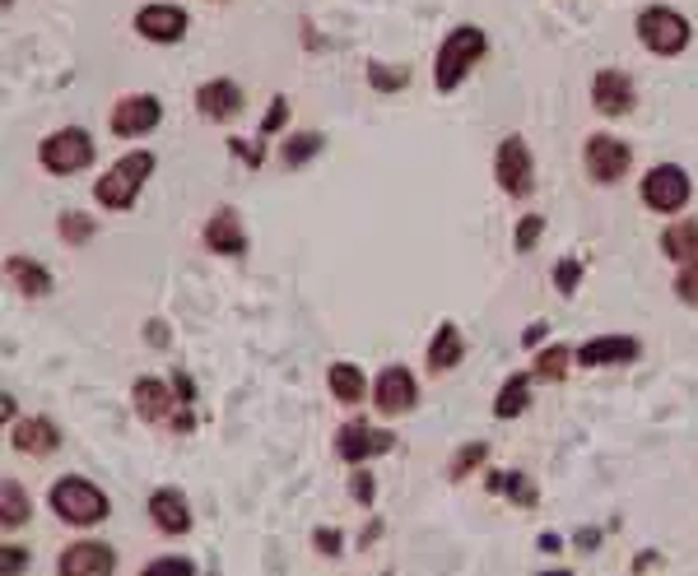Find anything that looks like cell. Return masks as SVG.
I'll use <instances>...</instances> for the list:
<instances>
[{
	"label": "cell",
	"mask_w": 698,
	"mask_h": 576,
	"mask_svg": "<svg viewBox=\"0 0 698 576\" xmlns=\"http://www.w3.org/2000/svg\"><path fill=\"white\" fill-rule=\"evenodd\" d=\"M485 456H489V442H470V446H462V451L452 456V465H447V479H466Z\"/></svg>",
	"instance_id": "f546056e"
},
{
	"label": "cell",
	"mask_w": 698,
	"mask_h": 576,
	"mask_svg": "<svg viewBox=\"0 0 698 576\" xmlns=\"http://www.w3.org/2000/svg\"><path fill=\"white\" fill-rule=\"evenodd\" d=\"M113 130L117 136H144V130H154L163 121V103L154 98V93H131V98H121L113 107Z\"/></svg>",
	"instance_id": "8fae6325"
},
{
	"label": "cell",
	"mask_w": 698,
	"mask_h": 576,
	"mask_svg": "<svg viewBox=\"0 0 698 576\" xmlns=\"http://www.w3.org/2000/svg\"><path fill=\"white\" fill-rule=\"evenodd\" d=\"M150 177H154V154H150V149H136V154L117 158L98 177L94 196H98V204H107V210H131L136 196H140V186L150 181Z\"/></svg>",
	"instance_id": "7a4b0ae2"
},
{
	"label": "cell",
	"mask_w": 698,
	"mask_h": 576,
	"mask_svg": "<svg viewBox=\"0 0 698 576\" xmlns=\"http://www.w3.org/2000/svg\"><path fill=\"white\" fill-rule=\"evenodd\" d=\"M396 446V437L392 433H382V427H373V423H345L340 433H336V451H340V460H349V465H363L369 456H382V451H392Z\"/></svg>",
	"instance_id": "30bf717a"
},
{
	"label": "cell",
	"mask_w": 698,
	"mask_h": 576,
	"mask_svg": "<svg viewBox=\"0 0 698 576\" xmlns=\"http://www.w3.org/2000/svg\"><path fill=\"white\" fill-rule=\"evenodd\" d=\"M349 489H354V502H359V507H373V474H363V470H359Z\"/></svg>",
	"instance_id": "f35d334b"
},
{
	"label": "cell",
	"mask_w": 698,
	"mask_h": 576,
	"mask_svg": "<svg viewBox=\"0 0 698 576\" xmlns=\"http://www.w3.org/2000/svg\"><path fill=\"white\" fill-rule=\"evenodd\" d=\"M540 576H573V572H540Z\"/></svg>",
	"instance_id": "7dc6e473"
},
{
	"label": "cell",
	"mask_w": 698,
	"mask_h": 576,
	"mask_svg": "<svg viewBox=\"0 0 698 576\" xmlns=\"http://www.w3.org/2000/svg\"><path fill=\"white\" fill-rule=\"evenodd\" d=\"M51 512H57L66 526H98L107 516V493L89 479H61L51 489Z\"/></svg>",
	"instance_id": "3957f363"
},
{
	"label": "cell",
	"mask_w": 698,
	"mask_h": 576,
	"mask_svg": "<svg viewBox=\"0 0 698 576\" xmlns=\"http://www.w3.org/2000/svg\"><path fill=\"white\" fill-rule=\"evenodd\" d=\"M5 274L14 279V289H20L24 297H43L51 289V274L38 266V260H28V256H10L5 260Z\"/></svg>",
	"instance_id": "603a6c76"
},
{
	"label": "cell",
	"mask_w": 698,
	"mask_h": 576,
	"mask_svg": "<svg viewBox=\"0 0 698 576\" xmlns=\"http://www.w3.org/2000/svg\"><path fill=\"white\" fill-rule=\"evenodd\" d=\"M196 107H200V117H210V121H229L233 111H243V89L233 80H210L196 89Z\"/></svg>",
	"instance_id": "e0dca14e"
},
{
	"label": "cell",
	"mask_w": 698,
	"mask_h": 576,
	"mask_svg": "<svg viewBox=\"0 0 698 576\" xmlns=\"http://www.w3.org/2000/svg\"><path fill=\"white\" fill-rule=\"evenodd\" d=\"M57 572L61 576H113L117 572V553L107 544H94V539H89V544H70L61 553Z\"/></svg>",
	"instance_id": "7c38bea8"
},
{
	"label": "cell",
	"mask_w": 698,
	"mask_h": 576,
	"mask_svg": "<svg viewBox=\"0 0 698 576\" xmlns=\"http://www.w3.org/2000/svg\"><path fill=\"white\" fill-rule=\"evenodd\" d=\"M545 330H549L545 321H536V326H526V334H522V344H540V340H545Z\"/></svg>",
	"instance_id": "7bdbcfd3"
},
{
	"label": "cell",
	"mask_w": 698,
	"mask_h": 576,
	"mask_svg": "<svg viewBox=\"0 0 698 576\" xmlns=\"http://www.w3.org/2000/svg\"><path fill=\"white\" fill-rule=\"evenodd\" d=\"M43 167L47 173H57V177H70V173H80V167L94 163V140H89V130L80 126H66L57 130L51 140H43Z\"/></svg>",
	"instance_id": "277c9868"
},
{
	"label": "cell",
	"mask_w": 698,
	"mask_h": 576,
	"mask_svg": "<svg viewBox=\"0 0 698 576\" xmlns=\"http://www.w3.org/2000/svg\"><path fill=\"white\" fill-rule=\"evenodd\" d=\"M592 103L605 117H624L633 107V80L624 70H601L592 80Z\"/></svg>",
	"instance_id": "9a60e30c"
},
{
	"label": "cell",
	"mask_w": 698,
	"mask_h": 576,
	"mask_svg": "<svg viewBox=\"0 0 698 576\" xmlns=\"http://www.w3.org/2000/svg\"><path fill=\"white\" fill-rule=\"evenodd\" d=\"M140 576H196V567H191V557H154Z\"/></svg>",
	"instance_id": "1f68e13d"
},
{
	"label": "cell",
	"mask_w": 698,
	"mask_h": 576,
	"mask_svg": "<svg viewBox=\"0 0 698 576\" xmlns=\"http://www.w3.org/2000/svg\"><path fill=\"white\" fill-rule=\"evenodd\" d=\"M312 544H317V553L336 557V553H340V534H336V530H317V534H312Z\"/></svg>",
	"instance_id": "60d3db41"
},
{
	"label": "cell",
	"mask_w": 698,
	"mask_h": 576,
	"mask_svg": "<svg viewBox=\"0 0 698 576\" xmlns=\"http://www.w3.org/2000/svg\"><path fill=\"white\" fill-rule=\"evenodd\" d=\"M131 400H136V414L144 423H168V427H173V419L182 414V409H191V404H182L177 390L168 381H159V377H140L131 386Z\"/></svg>",
	"instance_id": "ba28073f"
},
{
	"label": "cell",
	"mask_w": 698,
	"mask_h": 576,
	"mask_svg": "<svg viewBox=\"0 0 698 576\" xmlns=\"http://www.w3.org/2000/svg\"><path fill=\"white\" fill-rule=\"evenodd\" d=\"M0 520H5L10 530H20L24 520H28V493L14 479L5 483V493H0Z\"/></svg>",
	"instance_id": "4316f807"
},
{
	"label": "cell",
	"mask_w": 698,
	"mask_h": 576,
	"mask_svg": "<svg viewBox=\"0 0 698 576\" xmlns=\"http://www.w3.org/2000/svg\"><path fill=\"white\" fill-rule=\"evenodd\" d=\"M462 353H466L462 330H456L452 321H443V326H438V334H433V344H429V367L433 372H447V367L462 363Z\"/></svg>",
	"instance_id": "cb8c5ba5"
},
{
	"label": "cell",
	"mask_w": 698,
	"mask_h": 576,
	"mask_svg": "<svg viewBox=\"0 0 698 576\" xmlns=\"http://www.w3.org/2000/svg\"><path fill=\"white\" fill-rule=\"evenodd\" d=\"M322 149V136L317 130H307V136H293V140H284V149H280V163L284 167H303L312 154Z\"/></svg>",
	"instance_id": "83f0119b"
},
{
	"label": "cell",
	"mask_w": 698,
	"mask_h": 576,
	"mask_svg": "<svg viewBox=\"0 0 698 576\" xmlns=\"http://www.w3.org/2000/svg\"><path fill=\"white\" fill-rule=\"evenodd\" d=\"M173 390H177V400H182V404H191V400H196V381H191V372H182V367H177V372H173Z\"/></svg>",
	"instance_id": "ab89813d"
},
{
	"label": "cell",
	"mask_w": 698,
	"mask_h": 576,
	"mask_svg": "<svg viewBox=\"0 0 698 576\" xmlns=\"http://www.w3.org/2000/svg\"><path fill=\"white\" fill-rule=\"evenodd\" d=\"M582 158H586V173L610 186V181H619L624 173H629L633 149L624 144L619 136H592V140H586V154Z\"/></svg>",
	"instance_id": "9c48e42d"
},
{
	"label": "cell",
	"mask_w": 698,
	"mask_h": 576,
	"mask_svg": "<svg viewBox=\"0 0 698 576\" xmlns=\"http://www.w3.org/2000/svg\"><path fill=\"white\" fill-rule=\"evenodd\" d=\"M638 37H642V43H648L656 56H675V51L689 47V19L675 14V10H666V5H652V10L638 14Z\"/></svg>",
	"instance_id": "5b68a950"
},
{
	"label": "cell",
	"mask_w": 698,
	"mask_h": 576,
	"mask_svg": "<svg viewBox=\"0 0 698 576\" xmlns=\"http://www.w3.org/2000/svg\"><path fill=\"white\" fill-rule=\"evenodd\" d=\"M596 539H601L596 530H582V534H578V549H592V544H596Z\"/></svg>",
	"instance_id": "bcb514c9"
},
{
	"label": "cell",
	"mask_w": 698,
	"mask_h": 576,
	"mask_svg": "<svg viewBox=\"0 0 698 576\" xmlns=\"http://www.w3.org/2000/svg\"><path fill=\"white\" fill-rule=\"evenodd\" d=\"M578 353L573 349H563V344H555V349H545L540 358H536V377H545V381H559V377H568V363H573Z\"/></svg>",
	"instance_id": "f1b7e54d"
},
{
	"label": "cell",
	"mask_w": 698,
	"mask_h": 576,
	"mask_svg": "<svg viewBox=\"0 0 698 576\" xmlns=\"http://www.w3.org/2000/svg\"><path fill=\"white\" fill-rule=\"evenodd\" d=\"M150 516H154V526L163 534H187L191 530V507H187V497H182L177 489H159L150 497Z\"/></svg>",
	"instance_id": "ffe728a7"
},
{
	"label": "cell",
	"mask_w": 698,
	"mask_h": 576,
	"mask_svg": "<svg viewBox=\"0 0 698 576\" xmlns=\"http://www.w3.org/2000/svg\"><path fill=\"white\" fill-rule=\"evenodd\" d=\"M485 51H489L485 28H475V24L452 28V33H447V43L438 47V66H433V84H438V93H452L456 84L466 80V70H470L475 61H480Z\"/></svg>",
	"instance_id": "6da1fadb"
},
{
	"label": "cell",
	"mask_w": 698,
	"mask_h": 576,
	"mask_svg": "<svg viewBox=\"0 0 698 576\" xmlns=\"http://www.w3.org/2000/svg\"><path fill=\"white\" fill-rule=\"evenodd\" d=\"M61 237H66V242H89V237H94V219L61 214Z\"/></svg>",
	"instance_id": "836d02e7"
},
{
	"label": "cell",
	"mask_w": 698,
	"mask_h": 576,
	"mask_svg": "<svg viewBox=\"0 0 698 576\" xmlns=\"http://www.w3.org/2000/svg\"><path fill=\"white\" fill-rule=\"evenodd\" d=\"M136 33L150 37V43H182V33H187V10L182 5H144L136 14Z\"/></svg>",
	"instance_id": "5bb4252c"
},
{
	"label": "cell",
	"mask_w": 698,
	"mask_h": 576,
	"mask_svg": "<svg viewBox=\"0 0 698 576\" xmlns=\"http://www.w3.org/2000/svg\"><path fill=\"white\" fill-rule=\"evenodd\" d=\"M144 340H150V344H168V330H163V321H150V330H144Z\"/></svg>",
	"instance_id": "b9f144b4"
},
{
	"label": "cell",
	"mask_w": 698,
	"mask_h": 576,
	"mask_svg": "<svg viewBox=\"0 0 698 576\" xmlns=\"http://www.w3.org/2000/svg\"><path fill=\"white\" fill-rule=\"evenodd\" d=\"M563 544H559V534H540V553H559Z\"/></svg>",
	"instance_id": "ee69618b"
},
{
	"label": "cell",
	"mask_w": 698,
	"mask_h": 576,
	"mask_svg": "<svg viewBox=\"0 0 698 576\" xmlns=\"http://www.w3.org/2000/svg\"><path fill=\"white\" fill-rule=\"evenodd\" d=\"M369 84L382 89V93H396V89L410 84V70H406V66H373V70H369Z\"/></svg>",
	"instance_id": "4dcf8cb0"
},
{
	"label": "cell",
	"mask_w": 698,
	"mask_h": 576,
	"mask_svg": "<svg viewBox=\"0 0 698 576\" xmlns=\"http://www.w3.org/2000/svg\"><path fill=\"white\" fill-rule=\"evenodd\" d=\"M206 247L219 256H243L247 251V233H243V219L233 210H214L206 223Z\"/></svg>",
	"instance_id": "ac0fdd59"
},
{
	"label": "cell",
	"mask_w": 698,
	"mask_h": 576,
	"mask_svg": "<svg viewBox=\"0 0 698 576\" xmlns=\"http://www.w3.org/2000/svg\"><path fill=\"white\" fill-rule=\"evenodd\" d=\"M419 400V386H415V372L392 363L387 372L377 377V409L382 414H406V409H415Z\"/></svg>",
	"instance_id": "4fadbf2b"
},
{
	"label": "cell",
	"mask_w": 698,
	"mask_h": 576,
	"mask_svg": "<svg viewBox=\"0 0 698 576\" xmlns=\"http://www.w3.org/2000/svg\"><path fill=\"white\" fill-rule=\"evenodd\" d=\"M578 279H582V266H578V260H559V266H555V284H559L563 293H573Z\"/></svg>",
	"instance_id": "e575fe53"
},
{
	"label": "cell",
	"mask_w": 698,
	"mask_h": 576,
	"mask_svg": "<svg viewBox=\"0 0 698 576\" xmlns=\"http://www.w3.org/2000/svg\"><path fill=\"white\" fill-rule=\"evenodd\" d=\"M536 163H531V149H526V140L522 136H508L503 144H499V154H493V177H499V186L508 196H531V186H536Z\"/></svg>",
	"instance_id": "52a82bcc"
},
{
	"label": "cell",
	"mask_w": 698,
	"mask_h": 576,
	"mask_svg": "<svg viewBox=\"0 0 698 576\" xmlns=\"http://www.w3.org/2000/svg\"><path fill=\"white\" fill-rule=\"evenodd\" d=\"M485 489L489 493H508L517 507H536L540 502V493H536V483H531L526 474H517V470H489L485 474Z\"/></svg>",
	"instance_id": "7402d4cb"
},
{
	"label": "cell",
	"mask_w": 698,
	"mask_h": 576,
	"mask_svg": "<svg viewBox=\"0 0 698 576\" xmlns=\"http://www.w3.org/2000/svg\"><path fill=\"white\" fill-rule=\"evenodd\" d=\"M326 386H330V396H336L340 404H359L363 390H369V381H363V372L354 363H330Z\"/></svg>",
	"instance_id": "d4e9b609"
},
{
	"label": "cell",
	"mask_w": 698,
	"mask_h": 576,
	"mask_svg": "<svg viewBox=\"0 0 698 576\" xmlns=\"http://www.w3.org/2000/svg\"><path fill=\"white\" fill-rule=\"evenodd\" d=\"M661 251L671 260H685V266H698V219H675L661 233Z\"/></svg>",
	"instance_id": "44dd1931"
},
{
	"label": "cell",
	"mask_w": 698,
	"mask_h": 576,
	"mask_svg": "<svg viewBox=\"0 0 698 576\" xmlns=\"http://www.w3.org/2000/svg\"><path fill=\"white\" fill-rule=\"evenodd\" d=\"M642 200H648V210L656 214H675L689 204V173L675 163H656L648 177H642Z\"/></svg>",
	"instance_id": "8992f818"
},
{
	"label": "cell",
	"mask_w": 698,
	"mask_h": 576,
	"mask_svg": "<svg viewBox=\"0 0 698 576\" xmlns=\"http://www.w3.org/2000/svg\"><path fill=\"white\" fill-rule=\"evenodd\" d=\"M638 358V340L629 334H601V340H586L578 349L582 367H615V363H633Z\"/></svg>",
	"instance_id": "2e32d148"
},
{
	"label": "cell",
	"mask_w": 698,
	"mask_h": 576,
	"mask_svg": "<svg viewBox=\"0 0 698 576\" xmlns=\"http://www.w3.org/2000/svg\"><path fill=\"white\" fill-rule=\"evenodd\" d=\"M377 534H382V520H369V530H363V544H373Z\"/></svg>",
	"instance_id": "f6af8a7d"
},
{
	"label": "cell",
	"mask_w": 698,
	"mask_h": 576,
	"mask_svg": "<svg viewBox=\"0 0 698 576\" xmlns=\"http://www.w3.org/2000/svg\"><path fill=\"white\" fill-rule=\"evenodd\" d=\"M675 293L685 297V303H694V307H698V266H689L685 274L675 279Z\"/></svg>",
	"instance_id": "74e56055"
},
{
	"label": "cell",
	"mask_w": 698,
	"mask_h": 576,
	"mask_svg": "<svg viewBox=\"0 0 698 576\" xmlns=\"http://www.w3.org/2000/svg\"><path fill=\"white\" fill-rule=\"evenodd\" d=\"M284 117H289V103H284V98H275V103H270V111H266V121H261V140H266V136H275V130L284 126Z\"/></svg>",
	"instance_id": "8d00e7d4"
},
{
	"label": "cell",
	"mask_w": 698,
	"mask_h": 576,
	"mask_svg": "<svg viewBox=\"0 0 698 576\" xmlns=\"http://www.w3.org/2000/svg\"><path fill=\"white\" fill-rule=\"evenodd\" d=\"M526 404H531V377H526V372H512V377L503 381V390H499V400H493V414L517 419Z\"/></svg>",
	"instance_id": "484cf974"
},
{
	"label": "cell",
	"mask_w": 698,
	"mask_h": 576,
	"mask_svg": "<svg viewBox=\"0 0 698 576\" xmlns=\"http://www.w3.org/2000/svg\"><path fill=\"white\" fill-rule=\"evenodd\" d=\"M540 233H545V219H540V214H526V219L517 223V251H536Z\"/></svg>",
	"instance_id": "d6a6232c"
},
{
	"label": "cell",
	"mask_w": 698,
	"mask_h": 576,
	"mask_svg": "<svg viewBox=\"0 0 698 576\" xmlns=\"http://www.w3.org/2000/svg\"><path fill=\"white\" fill-rule=\"evenodd\" d=\"M61 446V433L51 419H20L14 423V451L20 456H51Z\"/></svg>",
	"instance_id": "d6986e66"
},
{
	"label": "cell",
	"mask_w": 698,
	"mask_h": 576,
	"mask_svg": "<svg viewBox=\"0 0 698 576\" xmlns=\"http://www.w3.org/2000/svg\"><path fill=\"white\" fill-rule=\"evenodd\" d=\"M0 567H5V576H24L28 553H24L20 544H5V553H0Z\"/></svg>",
	"instance_id": "d590c367"
}]
</instances>
